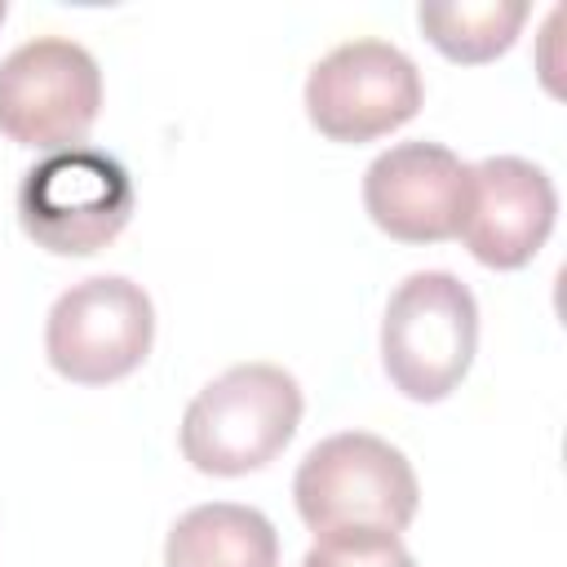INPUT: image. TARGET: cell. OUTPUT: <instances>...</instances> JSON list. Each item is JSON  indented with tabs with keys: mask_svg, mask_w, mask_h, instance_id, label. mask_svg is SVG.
I'll use <instances>...</instances> for the list:
<instances>
[{
	"mask_svg": "<svg viewBox=\"0 0 567 567\" xmlns=\"http://www.w3.org/2000/svg\"><path fill=\"white\" fill-rule=\"evenodd\" d=\"M301 385L275 363H235L182 412V456L199 474L239 478L270 465L301 425Z\"/></svg>",
	"mask_w": 567,
	"mask_h": 567,
	"instance_id": "cell-1",
	"label": "cell"
},
{
	"mask_svg": "<svg viewBox=\"0 0 567 567\" xmlns=\"http://www.w3.org/2000/svg\"><path fill=\"white\" fill-rule=\"evenodd\" d=\"M478 350L474 292L447 270L408 275L381 319V363L390 385L412 403L447 399Z\"/></svg>",
	"mask_w": 567,
	"mask_h": 567,
	"instance_id": "cell-2",
	"label": "cell"
},
{
	"mask_svg": "<svg viewBox=\"0 0 567 567\" xmlns=\"http://www.w3.org/2000/svg\"><path fill=\"white\" fill-rule=\"evenodd\" d=\"M301 523L323 536L341 527H385L403 532L416 518V474L408 456L381 434L346 430L306 452L292 478Z\"/></svg>",
	"mask_w": 567,
	"mask_h": 567,
	"instance_id": "cell-3",
	"label": "cell"
},
{
	"mask_svg": "<svg viewBox=\"0 0 567 567\" xmlns=\"http://www.w3.org/2000/svg\"><path fill=\"white\" fill-rule=\"evenodd\" d=\"M133 217V177L128 168L93 146H71L44 155L22 173L18 221L35 248L53 257H93L102 252Z\"/></svg>",
	"mask_w": 567,
	"mask_h": 567,
	"instance_id": "cell-4",
	"label": "cell"
},
{
	"mask_svg": "<svg viewBox=\"0 0 567 567\" xmlns=\"http://www.w3.org/2000/svg\"><path fill=\"white\" fill-rule=\"evenodd\" d=\"M102 111V71L93 53L62 35L18 44L0 62V133L27 151H71Z\"/></svg>",
	"mask_w": 567,
	"mask_h": 567,
	"instance_id": "cell-5",
	"label": "cell"
},
{
	"mask_svg": "<svg viewBox=\"0 0 567 567\" xmlns=\"http://www.w3.org/2000/svg\"><path fill=\"white\" fill-rule=\"evenodd\" d=\"M155 341V306L142 284L124 275H93L71 284L44 323V354L58 377L75 385H111L142 368Z\"/></svg>",
	"mask_w": 567,
	"mask_h": 567,
	"instance_id": "cell-6",
	"label": "cell"
},
{
	"mask_svg": "<svg viewBox=\"0 0 567 567\" xmlns=\"http://www.w3.org/2000/svg\"><path fill=\"white\" fill-rule=\"evenodd\" d=\"M416 62L385 40H346L306 75V115L328 142H377L421 111Z\"/></svg>",
	"mask_w": 567,
	"mask_h": 567,
	"instance_id": "cell-7",
	"label": "cell"
},
{
	"mask_svg": "<svg viewBox=\"0 0 567 567\" xmlns=\"http://www.w3.org/2000/svg\"><path fill=\"white\" fill-rule=\"evenodd\" d=\"M470 164L439 142H399L363 173V208L399 244H443L461 230Z\"/></svg>",
	"mask_w": 567,
	"mask_h": 567,
	"instance_id": "cell-8",
	"label": "cell"
},
{
	"mask_svg": "<svg viewBox=\"0 0 567 567\" xmlns=\"http://www.w3.org/2000/svg\"><path fill=\"white\" fill-rule=\"evenodd\" d=\"M558 217V190L549 173L518 155H492L470 164V199L461 217V244L492 270L527 266Z\"/></svg>",
	"mask_w": 567,
	"mask_h": 567,
	"instance_id": "cell-9",
	"label": "cell"
},
{
	"mask_svg": "<svg viewBox=\"0 0 567 567\" xmlns=\"http://www.w3.org/2000/svg\"><path fill=\"white\" fill-rule=\"evenodd\" d=\"M164 567H279V536L252 505H195L173 523Z\"/></svg>",
	"mask_w": 567,
	"mask_h": 567,
	"instance_id": "cell-10",
	"label": "cell"
},
{
	"mask_svg": "<svg viewBox=\"0 0 567 567\" xmlns=\"http://www.w3.org/2000/svg\"><path fill=\"white\" fill-rule=\"evenodd\" d=\"M416 22L425 40L447 58V62H492L501 58L514 35L527 22L523 0H461V4H421Z\"/></svg>",
	"mask_w": 567,
	"mask_h": 567,
	"instance_id": "cell-11",
	"label": "cell"
},
{
	"mask_svg": "<svg viewBox=\"0 0 567 567\" xmlns=\"http://www.w3.org/2000/svg\"><path fill=\"white\" fill-rule=\"evenodd\" d=\"M301 567H416L399 532L385 527H341L315 536Z\"/></svg>",
	"mask_w": 567,
	"mask_h": 567,
	"instance_id": "cell-12",
	"label": "cell"
},
{
	"mask_svg": "<svg viewBox=\"0 0 567 567\" xmlns=\"http://www.w3.org/2000/svg\"><path fill=\"white\" fill-rule=\"evenodd\" d=\"M4 13H9V4H4V0H0V22H4Z\"/></svg>",
	"mask_w": 567,
	"mask_h": 567,
	"instance_id": "cell-13",
	"label": "cell"
}]
</instances>
